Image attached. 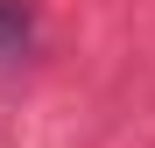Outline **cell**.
<instances>
[{
	"instance_id": "obj_1",
	"label": "cell",
	"mask_w": 155,
	"mask_h": 148,
	"mask_svg": "<svg viewBox=\"0 0 155 148\" xmlns=\"http://www.w3.org/2000/svg\"><path fill=\"white\" fill-rule=\"evenodd\" d=\"M21 42H28V7L0 0V57H21Z\"/></svg>"
}]
</instances>
